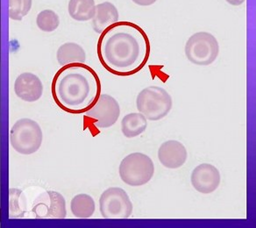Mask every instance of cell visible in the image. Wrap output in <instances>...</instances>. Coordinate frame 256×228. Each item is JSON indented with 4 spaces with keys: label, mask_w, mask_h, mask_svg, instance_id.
<instances>
[{
    "label": "cell",
    "mask_w": 256,
    "mask_h": 228,
    "mask_svg": "<svg viewBox=\"0 0 256 228\" xmlns=\"http://www.w3.org/2000/svg\"><path fill=\"white\" fill-rule=\"evenodd\" d=\"M226 1L228 2V4L234 6H238L243 4L246 0H226Z\"/></svg>",
    "instance_id": "7402d4cb"
},
{
    "label": "cell",
    "mask_w": 256,
    "mask_h": 228,
    "mask_svg": "<svg viewBox=\"0 0 256 228\" xmlns=\"http://www.w3.org/2000/svg\"><path fill=\"white\" fill-rule=\"evenodd\" d=\"M118 174L121 180L128 186H145L153 178L154 165L148 156L136 152L128 154L121 160Z\"/></svg>",
    "instance_id": "277c9868"
},
{
    "label": "cell",
    "mask_w": 256,
    "mask_h": 228,
    "mask_svg": "<svg viewBox=\"0 0 256 228\" xmlns=\"http://www.w3.org/2000/svg\"><path fill=\"white\" fill-rule=\"evenodd\" d=\"M132 203L126 190L120 187H110L100 196V210L104 218L126 220L131 217Z\"/></svg>",
    "instance_id": "52a82bcc"
},
{
    "label": "cell",
    "mask_w": 256,
    "mask_h": 228,
    "mask_svg": "<svg viewBox=\"0 0 256 228\" xmlns=\"http://www.w3.org/2000/svg\"><path fill=\"white\" fill-rule=\"evenodd\" d=\"M158 158L164 167L176 170L186 162L188 153L182 143L170 140L160 145L158 150Z\"/></svg>",
    "instance_id": "8fae6325"
},
{
    "label": "cell",
    "mask_w": 256,
    "mask_h": 228,
    "mask_svg": "<svg viewBox=\"0 0 256 228\" xmlns=\"http://www.w3.org/2000/svg\"><path fill=\"white\" fill-rule=\"evenodd\" d=\"M36 24L38 28L42 32H54L60 25V18L52 10H44L37 16Z\"/></svg>",
    "instance_id": "ac0fdd59"
},
{
    "label": "cell",
    "mask_w": 256,
    "mask_h": 228,
    "mask_svg": "<svg viewBox=\"0 0 256 228\" xmlns=\"http://www.w3.org/2000/svg\"><path fill=\"white\" fill-rule=\"evenodd\" d=\"M86 117L92 120L96 128H109L118 122L120 115V106L114 96L101 94L96 102L84 112Z\"/></svg>",
    "instance_id": "ba28073f"
},
{
    "label": "cell",
    "mask_w": 256,
    "mask_h": 228,
    "mask_svg": "<svg viewBox=\"0 0 256 228\" xmlns=\"http://www.w3.org/2000/svg\"><path fill=\"white\" fill-rule=\"evenodd\" d=\"M32 212L38 218H65L66 201L60 193L46 190L36 198Z\"/></svg>",
    "instance_id": "9c48e42d"
},
{
    "label": "cell",
    "mask_w": 256,
    "mask_h": 228,
    "mask_svg": "<svg viewBox=\"0 0 256 228\" xmlns=\"http://www.w3.org/2000/svg\"><path fill=\"white\" fill-rule=\"evenodd\" d=\"M148 120L140 112L126 114L121 122V131L126 138H134L145 132Z\"/></svg>",
    "instance_id": "9a60e30c"
},
{
    "label": "cell",
    "mask_w": 256,
    "mask_h": 228,
    "mask_svg": "<svg viewBox=\"0 0 256 228\" xmlns=\"http://www.w3.org/2000/svg\"><path fill=\"white\" fill-rule=\"evenodd\" d=\"M190 182L196 192L202 194H210L220 187V173L212 164H200L192 171Z\"/></svg>",
    "instance_id": "30bf717a"
},
{
    "label": "cell",
    "mask_w": 256,
    "mask_h": 228,
    "mask_svg": "<svg viewBox=\"0 0 256 228\" xmlns=\"http://www.w3.org/2000/svg\"><path fill=\"white\" fill-rule=\"evenodd\" d=\"M185 56L188 61L198 66H209L216 61L220 45L210 32H198L188 38L185 45Z\"/></svg>",
    "instance_id": "8992f818"
},
{
    "label": "cell",
    "mask_w": 256,
    "mask_h": 228,
    "mask_svg": "<svg viewBox=\"0 0 256 228\" xmlns=\"http://www.w3.org/2000/svg\"><path fill=\"white\" fill-rule=\"evenodd\" d=\"M14 92L23 101L36 102L42 96V82L32 73H22L15 80Z\"/></svg>",
    "instance_id": "7c38bea8"
},
{
    "label": "cell",
    "mask_w": 256,
    "mask_h": 228,
    "mask_svg": "<svg viewBox=\"0 0 256 228\" xmlns=\"http://www.w3.org/2000/svg\"><path fill=\"white\" fill-rule=\"evenodd\" d=\"M70 210L72 214L78 218H89L95 214L96 204L92 196L82 193L72 198Z\"/></svg>",
    "instance_id": "e0dca14e"
},
{
    "label": "cell",
    "mask_w": 256,
    "mask_h": 228,
    "mask_svg": "<svg viewBox=\"0 0 256 228\" xmlns=\"http://www.w3.org/2000/svg\"><path fill=\"white\" fill-rule=\"evenodd\" d=\"M51 92L62 110L68 114H84L101 95V81L89 65H65L54 76Z\"/></svg>",
    "instance_id": "7a4b0ae2"
},
{
    "label": "cell",
    "mask_w": 256,
    "mask_h": 228,
    "mask_svg": "<svg viewBox=\"0 0 256 228\" xmlns=\"http://www.w3.org/2000/svg\"><path fill=\"white\" fill-rule=\"evenodd\" d=\"M150 40L140 26L118 22L100 36L96 52L107 72L120 76L134 75L150 56Z\"/></svg>",
    "instance_id": "6da1fadb"
},
{
    "label": "cell",
    "mask_w": 256,
    "mask_h": 228,
    "mask_svg": "<svg viewBox=\"0 0 256 228\" xmlns=\"http://www.w3.org/2000/svg\"><path fill=\"white\" fill-rule=\"evenodd\" d=\"M22 193V190H20L11 189L10 190V204H9L10 217L20 218L24 216V210H22L20 208V204H18V200Z\"/></svg>",
    "instance_id": "ffe728a7"
},
{
    "label": "cell",
    "mask_w": 256,
    "mask_h": 228,
    "mask_svg": "<svg viewBox=\"0 0 256 228\" xmlns=\"http://www.w3.org/2000/svg\"><path fill=\"white\" fill-rule=\"evenodd\" d=\"M139 112L148 120L157 122L170 114L173 101L166 90L158 86H150L140 92L136 98Z\"/></svg>",
    "instance_id": "3957f363"
},
{
    "label": "cell",
    "mask_w": 256,
    "mask_h": 228,
    "mask_svg": "<svg viewBox=\"0 0 256 228\" xmlns=\"http://www.w3.org/2000/svg\"><path fill=\"white\" fill-rule=\"evenodd\" d=\"M32 0H9V18L22 20L32 8Z\"/></svg>",
    "instance_id": "d6986e66"
},
{
    "label": "cell",
    "mask_w": 256,
    "mask_h": 228,
    "mask_svg": "<svg viewBox=\"0 0 256 228\" xmlns=\"http://www.w3.org/2000/svg\"><path fill=\"white\" fill-rule=\"evenodd\" d=\"M56 59L62 66L84 64L86 61V51L78 43H64L57 50Z\"/></svg>",
    "instance_id": "5bb4252c"
},
{
    "label": "cell",
    "mask_w": 256,
    "mask_h": 228,
    "mask_svg": "<svg viewBox=\"0 0 256 228\" xmlns=\"http://www.w3.org/2000/svg\"><path fill=\"white\" fill-rule=\"evenodd\" d=\"M134 4L140 6H150L154 4L157 0H132Z\"/></svg>",
    "instance_id": "44dd1931"
},
{
    "label": "cell",
    "mask_w": 256,
    "mask_h": 228,
    "mask_svg": "<svg viewBox=\"0 0 256 228\" xmlns=\"http://www.w3.org/2000/svg\"><path fill=\"white\" fill-rule=\"evenodd\" d=\"M68 11L76 22H89L95 16L96 4L94 0H70Z\"/></svg>",
    "instance_id": "2e32d148"
},
{
    "label": "cell",
    "mask_w": 256,
    "mask_h": 228,
    "mask_svg": "<svg viewBox=\"0 0 256 228\" xmlns=\"http://www.w3.org/2000/svg\"><path fill=\"white\" fill-rule=\"evenodd\" d=\"M118 11L110 2H104L96 4L95 16L92 18L93 30L101 34L107 28L118 22Z\"/></svg>",
    "instance_id": "4fadbf2b"
},
{
    "label": "cell",
    "mask_w": 256,
    "mask_h": 228,
    "mask_svg": "<svg viewBox=\"0 0 256 228\" xmlns=\"http://www.w3.org/2000/svg\"><path fill=\"white\" fill-rule=\"evenodd\" d=\"M43 134L37 122L31 118H20L12 126L10 143L20 154L36 153L42 144Z\"/></svg>",
    "instance_id": "5b68a950"
}]
</instances>
